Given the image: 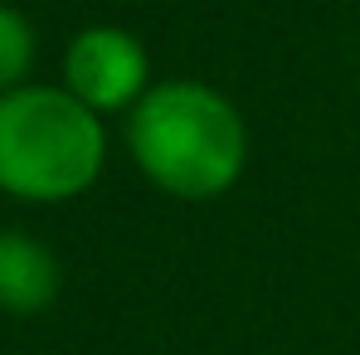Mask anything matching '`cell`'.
<instances>
[{
	"label": "cell",
	"mask_w": 360,
	"mask_h": 355,
	"mask_svg": "<svg viewBox=\"0 0 360 355\" xmlns=\"http://www.w3.org/2000/svg\"><path fill=\"white\" fill-rule=\"evenodd\" d=\"M122 141L151 190L210 205L248 171V122L239 103L200 78H161L122 117Z\"/></svg>",
	"instance_id": "6da1fadb"
},
{
	"label": "cell",
	"mask_w": 360,
	"mask_h": 355,
	"mask_svg": "<svg viewBox=\"0 0 360 355\" xmlns=\"http://www.w3.org/2000/svg\"><path fill=\"white\" fill-rule=\"evenodd\" d=\"M108 117L63 83H25L0 98V195L20 205H68L108 171Z\"/></svg>",
	"instance_id": "7a4b0ae2"
},
{
	"label": "cell",
	"mask_w": 360,
	"mask_h": 355,
	"mask_svg": "<svg viewBox=\"0 0 360 355\" xmlns=\"http://www.w3.org/2000/svg\"><path fill=\"white\" fill-rule=\"evenodd\" d=\"M59 83L98 117H127L151 93V54L122 25H83L63 44Z\"/></svg>",
	"instance_id": "3957f363"
},
{
	"label": "cell",
	"mask_w": 360,
	"mask_h": 355,
	"mask_svg": "<svg viewBox=\"0 0 360 355\" xmlns=\"http://www.w3.org/2000/svg\"><path fill=\"white\" fill-rule=\"evenodd\" d=\"M63 292L59 253L30 229H0V311L39 316Z\"/></svg>",
	"instance_id": "277c9868"
},
{
	"label": "cell",
	"mask_w": 360,
	"mask_h": 355,
	"mask_svg": "<svg viewBox=\"0 0 360 355\" xmlns=\"http://www.w3.org/2000/svg\"><path fill=\"white\" fill-rule=\"evenodd\" d=\"M34 59H39V30L20 5L0 0V98L34 83Z\"/></svg>",
	"instance_id": "5b68a950"
}]
</instances>
